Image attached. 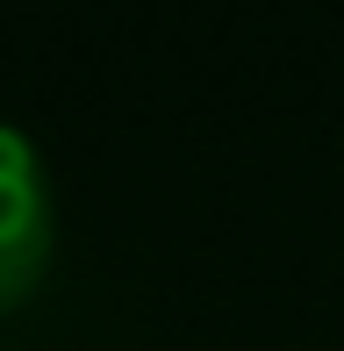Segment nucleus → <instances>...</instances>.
<instances>
[{
    "instance_id": "1",
    "label": "nucleus",
    "mask_w": 344,
    "mask_h": 351,
    "mask_svg": "<svg viewBox=\"0 0 344 351\" xmlns=\"http://www.w3.org/2000/svg\"><path fill=\"white\" fill-rule=\"evenodd\" d=\"M58 265V194L29 130L0 122V315L36 301Z\"/></svg>"
}]
</instances>
